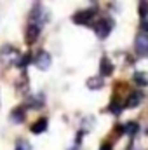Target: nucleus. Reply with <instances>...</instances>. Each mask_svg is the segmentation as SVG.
I'll return each instance as SVG.
<instances>
[{
    "label": "nucleus",
    "instance_id": "f257e3e1",
    "mask_svg": "<svg viewBox=\"0 0 148 150\" xmlns=\"http://www.w3.org/2000/svg\"><path fill=\"white\" fill-rule=\"evenodd\" d=\"M111 30H113V21L108 19V18H103L94 25V32H96L98 38H106Z\"/></svg>",
    "mask_w": 148,
    "mask_h": 150
},
{
    "label": "nucleus",
    "instance_id": "f03ea898",
    "mask_svg": "<svg viewBox=\"0 0 148 150\" xmlns=\"http://www.w3.org/2000/svg\"><path fill=\"white\" fill-rule=\"evenodd\" d=\"M96 16V9H85V11H78L73 14V23L75 25H89Z\"/></svg>",
    "mask_w": 148,
    "mask_h": 150
},
{
    "label": "nucleus",
    "instance_id": "7ed1b4c3",
    "mask_svg": "<svg viewBox=\"0 0 148 150\" xmlns=\"http://www.w3.org/2000/svg\"><path fill=\"white\" fill-rule=\"evenodd\" d=\"M18 58H19L18 51H16L14 47H11V45H5V47L2 49V52H0V59H2L5 65H12V63H18Z\"/></svg>",
    "mask_w": 148,
    "mask_h": 150
},
{
    "label": "nucleus",
    "instance_id": "20e7f679",
    "mask_svg": "<svg viewBox=\"0 0 148 150\" xmlns=\"http://www.w3.org/2000/svg\"><path fill=\"white\" fill-rule=\"evenodd\" d=\"M134 49L140 56H148V33H140L136 37Z\"/></svg>",
    "mask_w": 148,
    "mask_h": 150
},
{
    "label": "nucleus",
    "instance_id": "39448f33",
    "mask_svg": "<svg viewBox=\"0 0 148 150\" xmlns=\"http://www.w3.org/2000/svg\"><path fill=\"white\" fill-rule=\"evenodd\" d=\"M51 63H52L51 54L45 52V51H40L37 54V58H35V67L40 68V70H49L51 68Z\"/></svg>",
    "mask_w": 148,
    "mask_h": 150
},
{
    "label": "nucleus",
    "instance_id": "423d86ee",
    "mask_svg": "<svg viewBox=\"0 0 148 150\" xmlns=\"http://www.w3.org/2000/svg\"><path fill=\"white\" fill-rule=\"evenodd\" d=\"M38 35H40V25L37 23H32V25H28V28H26V44H35L37 42Z\"/></svg>",
    "mask_w": 148,
    "mask_h": 150
},
{
    "label": "nucleus",
    "instance_id": "0eeeda50",
    "mask_svg": "<svg viewBox=\"0 0 148 150\" xmlns=\"http://www.w3.org/2000/svg\"><path fill=\"white\" fill-rule=\"evenodd\" d=\"M99 74L103 77H108V75L113 74V65H111V61L106 56H103L101 61H99Z\"/></svg>",
    "mask_w": 148,
    "mask_h": 150
},
{
    "label": "nucleus",
    "instance_id": "6e6552de",
    "mask_svg": "<svg viewBox=\"0 0 148 150\" xmlns=\"http://www.w3.org/2000/svg\"><path fill=\"white\" fill-rule=\"evenodd\" d=\"M47 129V119L45 117H42V119H38L35 124H32V127H30V131L33 133V134H40V133H44Z\"/></svg>",
    "mask_w": 148,
    "mask_h": 150
},
{
    "label": "nucleus",
    "instance_id": "1a4fd4ad",
    "mask_svg": "<svg viewBox=\"0 0 148 150\" xmlns=\"http://www.w3.org/2000/svg\"><path fill=\"white\" fill-rule=\"evenodd\" d=\"M141 101H143V94H141V93H132V94L127 98L125 107H127V108H134V107H138Z\"/></svg>",
    "mask_w": 148,
    "mask_h": 150
},
{
    "label": "nucleus",
    "instance_id": "9d476101",
    "mask_svg": "<svg viewBox=\"0 0 148 150\" xmlns=\"http://www.w3.org/2000/svg\"><path fill=\"white\" fill-rule=\"evenodd\" d=\"M138 129H140V126L136 124V122H127V124H124L122 127H120V131H124V133H127V134H136L138 133Z\"/></svg>",
    "mask_w": 148,
    "mask_h": 150
},
{
    "label": "nucleus",
    "instance_id": "9b49d317",
    "mask_svg": "<svg viewBox=\"0 0 148 150\" xmlns=\"http://www.w3.org/2000/svg\"><path fill=\"white\" fill-rule=\"evenodd\" d=\"M87 87H89V89H101V87H103V80H101L99 77H91V79L87 80Z\"/></svg>",
    "mask_w": 148,
    "mask_h": 150
},
{
    "label": "nucleus",
    "instance_id": "f8f14e48",
    "mask_svg": "<svg viewBox=\"0 0 148 150\" xmlns=\"http://www.w3.org/2000/svg\"><path fill=\"white\" fill-rule=\"evenodd\" d=\"M132 79H134V82H136L138 86H148V77H147V74H143V72H136Z\"/></svg>",
    "mask_w": 148,
    "mask_h": 150
},
{
    "label": "nucleus",
    "instance_id": "ddd939ff",
    "mask_svg": "<svg viewBox=\"0 0 148 150\" xmlns=\"http://www.w3.org/2000/svg\"><path fill=\"white\" fill-rule=\"evenodd\" d=\"M11 119H12L16 124H19V122H23V120H25V113H23L21 108H16L14 112L11 113Z\"/></svg>",
    "mask_w": 148,
    "mask_h": 150
},
{
    "label": "nucleus",
    "instance_id": "4468645a",
    "mask_svg": "<svg viewBox=\"0 0 148 150\" xmlns=\"http://www.w3.org/2000/svg\"><path fill=\"white\" fill-rule=\"evenodd\" d=\"M108 110L113 112V113H120V112H122V105H120V103H117V100H113V103H110Z\"/></svg>",
    "mask_w": 148,
    "mask_h": 150
},
{
    "label": "nucleus",
    "instance_id": "2eb2a0df",
    "mask_svg": "<svg viewBox=\"0 0 148 150\" xmlns=\"http://www.w3.org/2000/svg\"><path fill=\"white\" fill-rule=\"evenodd\" d=\"M30 59H32V58H30V54H25L21 59H18V67H19V68H25V67L30 63Z\"/></svg>",
    "mask_w": 148,
    "mask_h": 150
},
{
    "label": "nucleus",
    "instance_id": "dca6fc26",
    "mask_svg": "<svg viewBox=\"0 0 148 150\" xmlns=\"http://www.w3.org/2000/svg\"><path fill=\"white\" fill-rule=\"evenodd\" d=\"M140 14L145 18V16H148V4L147 2H141V5H140Z\"/></svg>",
    "mask_w": 148,
    "mask_h": 150
},
{
    "label": "nucleus",
    "instance_id": "f3484780",
    "mask_svg": "<svg viewBox=\"0 0 148 150\" xmlns=\"http://www.w3.org/2000/svg\"><path fill=\"white\" fill-rule=\"evenodd\" d=\"M16 150H30V145H28L26 142H19L18 147H16Z\"/></svg>",
    "mask_w": 148,
    "mask_h": 150
},
{
    "label": "nucleus",
    "instance_id": "a211bd4d",
    "mask_svg": "<svg viewBox=\"0 0 148 150\" xmlns=\"http://www.w3.org/2000/svg\"><path fill=\"white\" fill-rule=\"evenodd\" d=\"M141 28L148 32V16H145V18H143V21H141Z\"/></svg>",
    "mask_w": 148,
    "mask_h": 150
},
{
    "label": "nucleus",
    "instance_id": "6ab92c4d",
    "mask_svg": "<svg viewBox=\"0 0 148 150\" xmlns=\"http://www.w3.org/2000/svg\"><path fill=\"white\" fill-rule=\"evenodd\" d=\"M99 150H111V145H110V143H103Z\"/></svg>",
    "mask_w": 148,
    "mask_h": 150
}]
</instances>
